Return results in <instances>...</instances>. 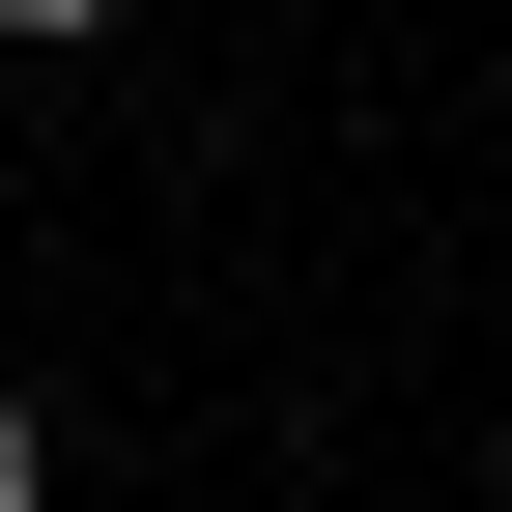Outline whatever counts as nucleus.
<instances>
[{"label": "nucleus", "mask_w": 512, "mask_h": 512, "mask_svg": "<svg viewBox=\"0 0 512 512\" xmlns=\"http://www.w3.org/2000/svg\"><path fill=\"white\" fill-rule=\"evenodd\" d=\"M0 512H57V399H0Z\"/></svg>", "instance_id": "f257e3e1"}, {"label": "nucleus", "mask_w": 512, "mask_h": 512, "mask_svg": "<svg viewBox=\"0 0 512 512\" xmlns=\"http://www.w3.org/2000/svg\"><path fill=\"white\" fill-rule=\"evenodd\" d=\"M86 29H114V0H0V57H86Z\"/></svg>", "instance_id": "f03ea898"}]
</instances>
